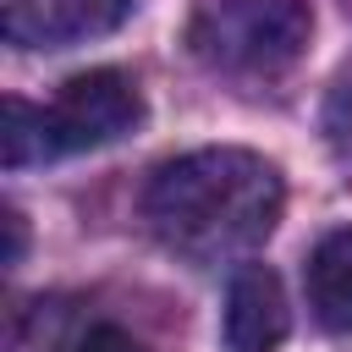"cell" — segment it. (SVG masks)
I'll return each mask as SVG.
<instances>
[{
  "label": "cell",
  "mask_w": 352,
  "mask_h": 352,
  "mask_svg": "<svg viewBox=\"0 0 352 352\" xmlns=\"http://www.w3.org/2000/svg\"><path fill=\"white\" fill-rule=\"evenodd\" d=\"M280 204V170L248 148H192L165 160L143 187L148 231L192 264H226L258 248L275 231Z\"/></svg>",
  "instance_id": "cell-1"
},
{
  "label": "cell",
  "mask_w": 352,
  "mask_h": 352,
  "mask_svg": "<svg viewBox=\"0 0 352 352\" xmlns=\"http://www.w3.org/2000/svg\"><path fill=\"white\" fill-rule=\"evenodd\" d=\"M138 121H143V94L116 66H99V72L60 82V94L50 104L6 99V170L44 165V160L82 154V148H104V143L126 138Z\"/></svg>",
  "instance_id": "cell-2"
},
{
  "label": "cell",
  "mask_w": 352,
  "mask_h": 352,
  "mask_svg": "<svg viewBox=\"0 0 352 352\" xmlns=\"http://www.w3.org/2000/svg\"><path fill=\"white\" fill-rule=\"evenodd\" d=\"M314 38L308 0H198L187 16V50L231 77L286 72Z\"/></svg>",
  "instance_id": "cell-3"
},
{
  "label": "cell",
  "mask_w": 352,
  "mask_h": 352,
  "mask_svg": "<svg viewBox=\"0 0 352 352\" xmlns=\"http://www.w3.org/2000/svg\"><path fill=\"white\" fill-rule=\"evenodd\" d=\"M132 0H0V28L22 50H66L77 38L110 33Z\"/></svg>",
  "instance_id": "cell-4"
},
{
  "label": "cell",
  "mask_w": 352,
  "mask_h": 352,
  "mask_svg": "<svg viewBox=\"0 0 352 352\" xmlns=\"http://www.w3.org/2000/svg\"><path fill=\"white\" fill-rule=\"evenodd\" d=\"M292 330V308L280 275L270 264H242L226 286V346L231 352H275Z\"/></svg>",
  "instance_id": "cell-5"
},
{
  "label": "cell",
  "mask_w": 352,
  "mask_h": 352,
  "mask_svg": "<svg viewBox=\"0 0 352 352\" xmlns=\"http://www.w3.org/2000/svg\"><path fill=\"white\" fill-rule=\"evenodd\" d=\"M308 308L324 330L352 336V226L330 231L308 253Z\"/></svg>",
  "instance_id": "cell-6"
},
{
  "label": "cell",
  "mask_w": 352,
  "mask_h": 352,
  "mask_svg": "<svg viewBox=\"0 0 352 352\" xmlns=\"http://www.w3.org/2000/svg\"><path fill=\"white\" fill-rule=\"evenodd\" d=\"M324 132H330V148H336L341 160H352V77L336 82L330 110H324Z\"/></svg>",
  "instance_id": "cell-7"
},
{
  "label": "cell",
  "mask_w": 352,
  "mask_h": 352,
  "mask_svg": "<svg viewBox=\"0 0 352 352\" xmlns=\"http://www.w3.org/2000/svg\"><path fill=\"white\" fill-rule=\"evenodd\" d=\"M66 352H143V346L126 330H116V324H88V330H77L66 341Z\"/></svg>",
  "instance_id": "cell-8"
},
{
  "label": "cell",
  "mask_w": 352,
  "mask_h": 352,
  "mask_svg": "<svg viewBox=\"0 0 352 352\" xmlns=\"http://www.w3.org/2000/svg\"><path fill=\"white\" fill-rule=\"evenodd\" d=\"M6 231H11V248H6V264H22V214L6 209Z\"/></svg>",
  "instance_id": "cell-9"
}]
</instances>
